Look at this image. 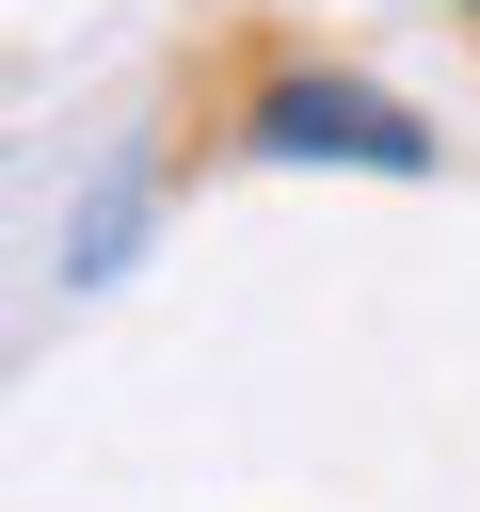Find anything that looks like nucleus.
<instances>
[{"label": "nucleus", "mask_w": 480, "mask_h": 512, "mask_svg": "<svg viewBox=\"0 0 480 512\" xmlns=\"http://www.w3.org/2000/svg\"><path fill=\"white\" fill-rule=\"evenodd\" d=\"M240 144L256 160H336V176H432V128L400 96H368V80H320V64L256 80L240 96Z\"/></svg>", "instance_id": "1"}, {"label": "nucleus", "mask_w": 480, "mask_h": 512, "mask_svg": "<svg viewBox=\"0 0 480 512\" xmlns=\"http://www.w3.org/2000/svg\"><path fill=\"white\" fill-rule=\"evenodd\" d=\"M448 16H480V0H448Z\"/></svg>", "instance_id": "2"}]
</instances>
